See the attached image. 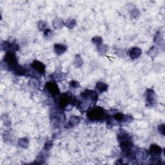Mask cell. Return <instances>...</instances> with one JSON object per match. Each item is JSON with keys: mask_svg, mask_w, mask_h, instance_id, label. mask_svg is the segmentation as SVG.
<instances>
[{"mask_svg": "<svg viewBox=\"0 0 165 165\" xmlns=\"http://www.w3.org/2000/svg\"><path fill=\"white\" fill-rule=\"evenodd\" d=\"M87 118L91 121H103L109 118L108 114L103 108L95 106L88 109Z\"/></svg>", "mask_w": 165, "mask_h": 165, "instance_id": "obj_1", "label": "cell"}, {"mask_svg": "<svg viewBox=\"0 0 165 165\" xmlns=\"http://www.w3.org/2000/svg\"><path fill=\"white\" fill-rule=\"evenodd\" d=\"M75 98H74L70 92H66L62 94L59 97L60 107L65 110H70L72 108L73 105H75Z\"/></svg>", "mask_w": 165, "mask_h": 165, "instance_id": "obj_2", "label": "cell"}, {"mask_svg": "<svg viewBox=\"0 0 165 165\" xmlns=\"http://www.w3.org/2000/svg\"><path fill=\"white\" fill-rule=\"evenodd\" d=\"M162 149L156 145H152L150 148V154L151 158V161L155 164L159 163L161 161V155Z\"/></svg>", "mask_w": 165, "mask_h": 165, "instance_id": "obj_3", "label": "cell"}, {"mask_svg": "<svg viewBox=\"0 0 165 165\" xmlns=\"http://www.w3.org/2000/svg\"><path fill=\"white\" fill-rule=\"evenodd\" d=\"M45 89L52 97L57 96L60 94V89L55 82H47L45 85Z\"/></svg>", "mask_w": 165, "mask_h": 165, "instance_id": "obj_4", "label": "cell"}, {"mask_svg": "<svg viewBox=\"0 0 165 165\" xmlns=\"http://www.w3.org/2000/svg\"><path fill=\"white\" fill-rule=\"evenodd\" d=\"M31 66L34 70L38 73L41 74V75L45 74V66L43 63L39 62V61H34Z\"/></svg>", "mask_w": 165, "mask_h": 165, "instance_id": "obj_5", "label": "cell"}, {"mask_svg": "<svg viewBox=\"0 0 165 165\" xmlns=\"http://www.w3.org/2000/svg\"><path fill=\"white\" fill-rule=\"evenodd\" d=\"M155 103V93L151 90H148L146 92V104L149 106H152Z\"/></svg>", "mask_w": 165, "mask_h": 165, "instance_id": "obj_6", "label": "cell"}, {"mask_svg": "<svg viewBox=\"0 0 165 165\" xmlns=\"http://www.w3.org/2000/svg\"><path fill=\"white\" fill-rule=\"evenodd\" d=\"M130 56L132 59H136L139 55L141 54V50L139 48H133V49L129 52Z\"/></svg>", "mask_w": 165, "mask_h": 165, "instance_id": "obj_7", "label": "cell"}, {"mask_svg": "<svg viewBox=\"0 0 165 165\" xmlns=\"http://www.w3.org/2000/svg\"><path fill=\"white\" fill-rule=\"evenodd\" d=\"M66 50V47L65 45L56 44L54 45V51L57 55H61L65 52Z\"/></svg>", "mask_w": 165, "mask_h": 165, "instance_id": "obj_8", "label": "cell"}, {"mask_svg": "<svg viewBox=\"0 0 165 165\" xmlns=\"http://www.w3.org/2000/svg\"><path fill=\"white\" fill-rule=\"evenodd\" d=\"M96 89H97L98 92H100V93H102V92H105V91H106V90H107L108 86L106 84L103 83H102V82H99L97 83Z\"/></svg>", "mask_w": 165, "mask_h": 165, "instance_id": "obj_9", "label": "cell"}, {"mask_svg": "<svg viewBox=\"0 0 165 165\" xmlns=\"http://www.w3.org/2000/svg\"><path fill=\"white\" fill-rule=\"evenodd\" d=\"M79 122V118L78 117H73V118H71L70 122H69L68 124H71V126H73L74 125L78 124Z\"/></svg>", "mask_w": 165, "mask_h": 165, "instance_id": "obj_10", "label": "cell"}, {"mask_svg": "<svg viewBox=\"0 0 165 165\" xmlns=\"http://www.w3.org/2000/svg\"><path fill=\"white\" fill-rule=\"evenodd\" d=\"M92 41L94 43L99 45L102 43V39L99 38V37H95V38H94L92 39Z\"/></svg>", "mask_w": 165, "mask_h": 165, "instance_id": "obj_11", "label": "cell"}, {"mask_svg": "<svg viewBox=\"0 0 165 165\" xmlns=\"http://www.w3.org/2000/svg\"><path fill=\"white\" fill-rule=\"evenodd\" d=\"M70 85L72 88H73V89H76V88H78V87L79 86V83L78 82L73 81L70 83Z\"/></svg>", "mask_w": 165, "mask_h": 165, "instance_id": "obj_12", "label": "cell"}, {"mask_svg": "<svg viewBox=\"0 0 165 165\" xmlns=\"http://www.w3.org/2000/svg\"><path fill=\"white\" fill-rule=\"evenodd\" d=\"M73 23H75V21H74V20H69V21H67V22H66V26H68V27H70V26L74 25Z\"/></svg>", "mask_w": 165, "mask_h": 165, "instance_id": "obj_13", "label": "cell"}, {"mask_svg": "<svg viewBox=\"0 0 165 165\" xmlns=\"http://www.w3.org/2000/svg\"><path fill=\"white\" fill-rule=\"evenodd\" d=\"M52 34V31L50 30H46L45 32V36H47V37H49L50 35H51Z\"/></svg>", "mask_w": 165, "mask_h": 165, "instance_id": "obj_14", "label": "cell"}]
</instances>
